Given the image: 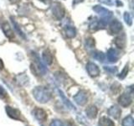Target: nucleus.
I'll use <instances>...</instances> for the list:
<instances>
[{"mask_svg":"<svg viewBox=\"0 0 134 126\" xmlns=\"http://www.w3.org/2000/svg\"><path fill=\"white\" fill-rule=\"evenodd\" d=\"M33 95L40 103H46L52 98L51 91L45 87H36L33 90Z\"/></svg>","mask_w":134,"mask_h":126,"instance_id":"f257e3e1","label":"nucleus"},{"mask_svg":"<svg viewBox=\"0 0 134 126\" xmlns=\"http://www.w3.org/2000/svg\"><path fill=\"white\" fill-rule=\"evenodd\" d=\"M34 63L31 65L32 71H35L37 75H44L46 73V68L44 65L40 61V59L36 53H33Z\"/></svg>","mask_w":134,"mask_h":126,"instance_id":"f03ea898","label":"nucleus"},{"mask_svg":"<svg viewBox=\"0 0 134 126\" xmlns=\"http://www.w3.org/2000/svg\"><path fill=\"white\" fill-rule=\"evenodd\" d=\"M93 10L98 14L100 17H102L103 22H107L109 19L111 18L112 16V12L105 8L104 7H102L100 5H96L93 7Z\"/></svg>","mask_w":134,"mask_h":126,"instance_id":"7ed1b4c3","label":"nucleus"},{"mask_svg":"<svg viewBox=\"0 0 134 126\" xmlns=\"http://www.w3.org/2000/svg\"><path fill=\"white\" fill-rule=\"evenodd\" d=\"M51 10L53 15L59 20L62 19L65 16V8L60 3H54L51 5Z\"/></svg>","mask_w":134,"mask_h":126,"instance_id":"20e7f679","label":"nucleus"},{"mask_svg":"<svg viewBox=\"0 0 134 126\" xmlns=\"http://www.w3.org/2000/svg\"><path fill=\"white\" fill-rule=\"evenodd\" d=\"M73 99L78 105L83 106V105H85L87 103V100H88L87 92L84 90H81L73 97Z\"/></svg>","mask_w":134,"mask_h":126,"instance_id":"39448f33","label":"nucleus"},{"mask_svg":"<svg viewBox=\"0 0 134 126\" xmlns=\"http://www.w3.org/2000/svg\"><path fill=\"white\" fill-rule=\"evenodd\" d=\"M5 111L7 113L8 116L11 118V119H15V120H21V113L17 108H12L10 106H6Z\"/></svg>","mask_w":134,"mask_h":126,"instance_id":"423d86ee","label":"nucleus"},{"mask_svg":"<svg viewBox=\"0 0 134 126\" xmlns=\"http://www.w3.org/2000/svg\"><path fill=\"white\" fill-rule=\"evenodd\" d=\"M132 96L129 93H122L119 98H118V103L121 107L127 108L132 104Z\"/></svg>","mask_w":134,"mask_h":126,"instance_id":"0eeeda50","label":"nucleus"},{"mask_svg":"<svg viewBox=\"0 0 134 126\" xmlns=\"http://www.w3.org/2000/svg\"><path fill=\"white\" fill-rule=\"evenodd\" d=\"M32 113L35 116V119L37 120H39L40 122H44L47 119V113H46V112L44 109H42L40 108H35L33 110Z\"/></svg>","mask_w":134,"mask_h":126,"instance_id":"6e6552de","label":"nucleus"},{"mask_svg":"<svg viewBox=\"0 0 134 126\" xmlns=\"http://www.w3.org/2000/svg\"><path fill=\"white\" fill-rule=\"evenodd\" d=\"M86 70H87L88 74L92 77H97V76H99V74H100V69H99L98 66L93 62L88 63L86 65Z\"/></svg>","mask_w":134,"mask_h":126,"instance_id":"1a4fd4ad","label":"nucleus"},{"mask_svg":"<svg viewBox=\"0 0 134 126\" xmlns=\"http://www.w3.org/2000/svg\"><path fill=\"white\" fill-rule=\"evenodd\" d=\"M2 29L4 33V35L7 38H8L9 40H14V31L12 30V29L10 27V25L8 24L7 22H3L1 24Z\"/></svg>","mask_w":134,"mask_h":126,"instance_id":"9d476101","label":"nucleus"},{"mask_svg":"<svg viewBox=\"0 0 134 126\" xmlns=\"http://www.w3.org/2000/svg\"><path fill=\"white\" fill-rule=\"evenodd\" d=\"M107 113L111 117H112L113 119H118L119 118L121 117V110L119 107L116 106V105H113L111 108H108L107 110Z\"/></svg>","mask_w":134,"mask_h":126,"instance_id":"9b49d317","label":"nucleus"},{"mask_svg":"<svg viewBox=\"0 0 134 126\" xmlns=\"http://www.w3.org/2000/svg\"><path fill=\"white\" fill-rule=\"evenodd\" d=\"M110 29L112 33L118 34L121 32V30L122 29V24L118 21L117 19H114L111 21V23L110 24Z\"/></svg>","mask_w":134,"mask_h":126,"instance_id":"f8f14e48","label":"nucleus"},{"mask_svg":"<svg viewBox=\"0 0 134 126\" xmlns=\"http://www.w3.org/2000/svg\"><path fill=\"white\" fill-rule=\"evenodd\" d=\"M86 115H87L88 118L93 119H96V116H97L98 109L95 106V105H90L89 107L86 108Z\"/></svg>","mask_w":134,"mask_h":126,"instance_id":"ddd939ff","label":"nucleus"},{"mask_svg":"<svg viewBox=\"0 0 134 126\" xmlns=\"http://www.w3.org/2000/svg\"><path fill=\"white\" fill-rule=\"evenodd\" d=\"M107 59L108 61L110 62H116L118 61V53L116 52V50L113 48H111L107 50Z\"/></svg>","mask_w":134,"mask_h":126,"instance_id":"4468645a","label":"nucleus"},{"mask_svg":"<svg viewBox=\"0 0 134 126\" xmlns=\"http://www.w3.org/2000/svg\"><path fill=\"white\" fill-rule=\"evenodd\" d=\"M58 92H59V94H60V97L61 100L63 101V103H65V106L68 108L69 109H71V110L75 111V107L74 106L72 103H71V102H70V101L68 98H66V97L65 96L64 93H63V92L60 91V90H59Z\"/></svg>","mask_w":134,"mask_h":126,"instance_id":"2eb2a0df","label":"nucleus"},{"mask_svg":"<svg viewBox=\"0 0 134 126\" xmlns=\"http://www.w3.org/2000/svg\"><path fill=\"white\" fill-rule=\"evenodd\" d=\"M42 57L43 60L47 65H51L53 63V56L52 53L49 51V50H44L43 53H42Z\"/></svg>","mask_w":134,"mask_h":126,"instance_id":"dca6fc26","label":"nucleus"},{"mask_svg":"<svg viewBox=\"0 0 134 126\" xmlns=\"http://www.w3.org/2000/svg\"><path fill=\"white\" fill-rule=\"evenodd\" d=\"M115 45L120 49H123L126 46V35H121L115 39Z\"/></svg>","mask_w":134,"mask_h":126,"instance_id":"f3484780","label":"nucleus"},{"mask_svg":"<svg viewBox=\"0 0 134 126\" xmlns=\"http://www.w3.org/2000/svg\"><path fill=\"white\" fill-rule=\"evenodd\" d=\"M99 125L100 126H115L114 122H113L110 118L107 116H102L99 119Z\"/></svg>","mask_w":134,"mask_h":126,"instance_id":"a211bd4d","label":"nucleus"},{"mask_svg":"<svg viewBox=\"0 0 134 126\" xmlns=\"http://www.w3.org/2000/svg\"><path fill=\"white\" fill-rule=\"evenodd\" d=\"M122 126H134V119L132 115H128L124 118L122 122H121Z\"/></svg>","mask_w":134,"mask_h":126,"instance_id":"6ab92c4d","label":"nucleus"},{"mask_svg":"<svg viewBox=\"0 0 134 126\" xmlns=\"http://www.w3.org/2000/svg\"><path fill=\"white\" fill-rule=\"evenodd\" d=\"M65 35L68 38H74L76 35V30L72 26H66L65 27Z\"/></svg>","mask_w":134,"mask_h":126,"instance_id":"aec40b11","label":"nucleus"},{"mask_svg":"<svg viewBox=\"0 0 134 126\" xmlns=\"http://www.w3.org/2000/svg\"><path fill=\"white\" fill-rule=\"evenodd\" d=\"M11 20H12V24H13V25H14V28L15 30L18 32V34L20 36H22L23 38H24V39H25V35L24 34V32L21 30V29L19 27V25L18 24V23H17L16 21L14 19H13V17H11Z\"/></svg>","mask_w":134,"mask_h":126,"instance_id":"412c9836","label":"nucleus"},{"mask_svg":"<svg viewBox=\"0 0 134 126\" xmlns=\"http://www.w3.org/2000/svg\"><path fill=\"white\" fill-rule=\"evenodd\" d=\"M92 56H93L96 59V60H97L99 61H104V60H105V55H104V53L102 52V51H98V50L94 51L93 55H92Z\"/></svg>","mask_w":134,"mask_h":126,"instance_id":"4be33fe9","label":"nucleus"},{"mask_svg":"<svg viewBox=\"0 0 134 126\" xmlns=\"http://www.w3.org/2000/svg\"><path fill=\"white\" fill-rule=\"evenodd\" d=\"M123 18H124L126 24H127V25H129V26H131V25L132 24V18L131 14H130L128 12H125L124 15H123Z\"/></svg>","mask_w":134,"mask_h":126,"instance_id":"5701e85b","label":"nucleus"},{"mask_svg":"<svg viewBox=\"0 0 134 126\" xmlns=\"http://www.w3.org/2000/svg\"><path fill=\"white\" fill-rule=\"evenodd\" d=\"M127 73H128V64H127L124 66L123 70L121 71V72L118 75V77L120 79H124L126 77H127Z\"/></svg>","mask_w":134,"mask_h":126,"instance_id":"b1692460","label":"nucleus"},{"mask_svg":"<svg viewBox=\"0 0 134 126\" xmlns=\"http://www.w3.org/2000/svg\"><path fill=\"white\" fill-rule=\"evenodd\" d=\"M95 45V41L92 38H88L86 40V48H92Z\"/></svg>","mask_w":134,"mask_h":126,"instance_id":"393cba45","label":"nucleus"},{"mask_svg":"<svg viewBox=\"0 0 134 126\" xmlns=\"http://www.w3.org/2000/svg\"><path fill=\"white\" fill-rule=\"evenodd\" d=\"M104 69L106 70L107 72L111 73V74L116 73L117 71V68L116 66H104Z\"/></svg>","mask_w":134,"mask_h":126,"instance_id":"a878e982","label":"nucleus"},{"mask_svg":"<svg viewBox=\"0 0 134 126\" xmlns=\"http://www.w3.org/2000/svg\"><path fill=\"white\" fill-rule=\"evenodd\" d=\"M7 97V92L5 91V89L0 85V98L1 99H4Z\"/></svg>","mask_w":134,"mask_h":126,"instance_id":"bb28decb","label":"nucleus"},{"mask_svg":"<svg viewBox=\"0 0 134 126\" xmlns=\"http://www.w3.org/2000/svg\"><path fill=\"white\" fill-rule=\"evenodd\" d=\"M49 126H64V124H63V123L60 120L54 119V120H52V122L50 123Z\"/></svg>","mask_w":134,"mask_h":126,"instance_id":"cd10ccee","label":"nucleus"},{"mask_svg":"<svg viewBox=\"0 0 134 126\" xmlns=\"http://www.w3.org/2000/svg\"><path fill=\"white\" fill-rule=\"evenodd\" d=\"M100 3H105V4H107V5H112L113 3L111 0H99Z\"/></svg>","mask_w":134,"mask_h":126,"instance_id":"c85d7f7f","label":"nucleus"},{"mask_svg":"<svg viewBox=\"0 0 134 126\" xmlns=\"http://www.w3.org/2000/svg\"><path fill=\"white\" fill-rule=\"evenodd\" d=\"M67 126H77L76 124H75L74 122H72V121H70V122H69L68 123V124H67Z\"/></svg>","mask_w":134,"mask_h":126,"instance_id":"c756f323","label":"nucleus"},{"mask_svg":"<svg viewBox=\"0 0 134 126\" xmlns=\"http://www.w3.org/2000/svg\"><path fill=\"white\" fill-rule=\"evenodd\" d=\"M3 68V62L1 59H0V71H1Z\"/></svg>","mask_w":134,"mask_h":126,"instance_id":"7c9ffc66","label":"nucleus"},{"mask_svg":"<svg viewBox=\"0 0 134 126\" xmlns=\"http://www.w3.org/2000/svg\"><path fill=\"white\" fill-rule=\"evenodd\" d=\"M40 1H41V2H44V3H47V4H49L50 2H51V0H40Z\"/></svg>","mask_w":134,"mask_h":126,"instance_id":"2f4dec72","label":"nucleus"},{"mask_svg":"<svg viewBox=\"0 0 134 126\" xmlns=\"http://www.w3.org/2000/svg\"><path fill=\"white\" fill-rule=\"evenodd\" d=\"M20 1V0H9V2L12 3H19Z\"/></svg>","mask_w":134,"mask_h":126,"instance_id":"473e14b6","label":"nucleus"},{"mask_svg":"<svg viewBox=\"0 0 134 126\" xmlns=\"http://www.w3.org/2000/svg\"><path fill=\"white\" fill-rule=\"evenodd\" d=\"M83 0H74L73 2V5H75V4H76L77 3H80V2H82Z\"/></svg>","mask_w":134,"mask_h":126,"instance_id":"72a5a7b5","label":"nucleus"}]
</instances>
